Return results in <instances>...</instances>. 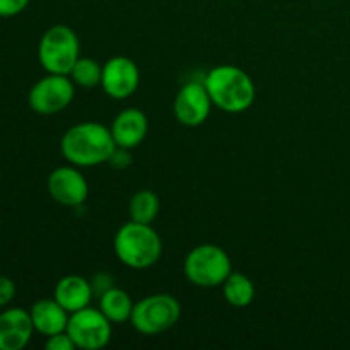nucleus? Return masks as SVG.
Instances as JSON below:
<instances>
[{
    "label": "nucleus",
    "instance_id": "1",
    "mask_svg": "<svg viewBox=\"0 0 350 350\" xmlns=\"http://www.w3.org/2000/svg\"><path fill=\"white\" fill-rule=\"evenodd\" d=\"M118 150L111 130L98 122H82L70 126L60 139V152L68 164L92 167L113 159Z\"/></svg>",
    "mask_w": 350,
    "mask_h": 350
},
{
    "label": "nucleus",
    "instance_id": "2",
    "mask_svg": "<svg viewBox=\"0 0 350 350\" xmlns=\"http://www.w3.org/2000/svg\"><path fill=\"white\" fill-rule=\"evenodd\" d=\"M212 103L221 111L243 113L252 108L256 98V88L248 72L236 65H217L204 79Z\"/></svg>",
    "mask_w": 350,
    "mask_h": 350
},
{
    "label": "nucleus",
    "instance_id": "3",
    "mask_svg": "<svg viewBox=\"0 0 350 350\" xmlns=\"http://www.w3.org/2000/svg\"><path fill=\"white\" fill-rule=\"evenodd\" d=\"M113 250L120 262L133 270L150 269L163 255V239L150 224L129 221L116 231Z\"/></svg>",
    "mask_w": 350,
    "mask_h": 350
},
{
    "label": "nucleus",
    "instance_id": "4",
    "mask_svg": "<svg viewBox=\"0 0 350 350\" xmlns=\"http://www.w3.org/2000/svg\"><path fill=\"white\" fill-rule=\"evenodd\" d=\"M81 58V41L75 31L65 24L48 27L38 43V60L46 74H70Z\"/></svg>",
    "mask_w": 350,
    "mask_h": 350
},
{
    "label": "nucleus",
    "instance_id": "5",
    "mask_svg": "<svg viewBox=\"0 0 350 350\" xmlns=\"http://www.w3.org/2000/svg\"><path fill=\"white\" fill-rule=\"evenodd\" d=\"M232 272L231 256L217 245H198L188 252L183 262V273L190 284L204 289L221 287Z\"/></svg>",
    "mask_w": 350,
    "mask_h": 350
},
{
    "label": "nucleus",
    "instance_id": "6",
    "mask_svg": "<svg viewBox=\"0 0 350 350\" xmlns=\"http://www.w3.org/2000/svg\"><path fill=\"white\" fill-rule=\"evenodd\" d=\"M181 318V304L166 293L150 294L133 304L130 323L139 334L154 337L171 330Z\"/></svg>",
    "mask_w": 350,
    "mask_h": 350
},
{
    "label": "nucleus",
    "instance_id": "7",
    "mask_svg": "<svg viewBox=\"0 0 350 350\" xmlns=\"http://www.w3.org/2000/svg\"><path fill=\"white\" fill-rule=\"evenodd\" d=\"M75 84L68 75L46 74L27 92V105L38 115H55L70 106Z\"/></svg>",
    "mask_w": 350,
    "mask_h": 350
},
{
    "label": "nucleus",
    "instance_id": "8",
    "mask_svg": "<svg viewBox=\"0 0 350 350\" xmlns=\"http://www.w3.org/2000/svg\"><path fill=\"white\" fill-rule=\"evenodd\" d=\"M67 332L75 347L82 350H99L109 344L113 335V323L103 311L88 306L70 314Z\"/></svg>",
    "mask_w": 350,
    "mask_h": 350
},
{
    "label": "nucleus",
    "instance_id": "9",
    "mask_svg": "<svg viewBox=\"0 0 350 350\" xmlns=\"http://www.w3.org/2000/svg\"><path fill=\"white\" fill-rule=\"evenodd\" d=\"M50 197L64 207H81L89 197V183L77 166H58L48 174Z\"/></svg>",
    "mask_w": 350,
    "mask_h": 350
},
{
    "label": "nucleus",
    "instance_id": "10",
    "mask_svg": "<svg viewBox=\"0 0 350 350\" xmlns=\"http://www.w3.org/2000/svg\"><path fill=\"white\" fill-rule=\"evenodd\" d=\"M212 106L214 103L204 82L191 81L178 91L173 103V113L181 125L193 129L200 126L208 118Z\"/></svg>",
    "mask_w": 350,
    "mask_h": 350
},
{
    "label": "nucleus",
    "instance_id": "11",
    "mask_svg": "<svg viewBox=\"0 0 350 350\" xmlns=\"http://www.w3.org/2000/svg\"><path fill=\"white\" fill-rule=\"evenodd\" d=\"M140 70L135 62L129 57H113L103 65L101 88L111 99H129L139 89Z\"/></svg>",
    "mask_w": 350,
    "mask_h": 350
},
{
    "label": "nucleus",
    "instance_id": "12",
    "mask_svg": "<svg viewBox=\"0 0 350 350\" xmlns=\"http://www.w3.org/2000/svg\"><path fill=\"white\" fill-rule=\"evenodd\" d=\"M109 130L118 149L132 150L146 140L149 133V120L142 109L125 108L115 116Z\"/></svg>",
    "mask_w": 350,
    "mask_h": 350
},
{
    "label": "nucleus",
    "instance_id": "13",
    "mask_svg": "<svg viewBox=\"0 0 350 350\" xmlns=\"http://www.w3.org/2000/svg\"><path fill=\"white\" fill-rule=\"evenodd\" d=\"M34 334L29 310L7 308L0 313V350H23Z\"/></svg>",
    "mask_w": 350,
    "mask_h": 350
},
{
    "label": "nucleus",
    "instance_id": "14",
    "mask_svg": "<svg viewBox=\"0 0 350 350\" xmlns=\"http://www.w3.org/2000/svg\"><path fill=\"white\" fill-rule=\"evenodd\" d=\"M31 321H33L34 332L43 337H51L55 334L67 330L70 313L58 303L55 297H43L34 301L29 308Z\"/></svg>",
    "mask_w": 350,
    "mask_h": 350
},
{
    "label": "nucleus",
    "instance_id": "15",
    "mask_svg": "<svg viewBox=\"0 0 350 350\" xmlns=\"http://www.w3.org/2000/svg\"><path fill=\"white\" fill-rule=\"evenodd\" d=\"M53 297L72 314L75 311L91 306V301L94 297V287L85 277L65 275L55 286Z\"/></svg>",
    "mask_w": 350,
    "mask_h": 350
},
{
    "label": "nucleus",
    "instance_id": "16",
    "mask_svg": "<svg viewBox=\"0 0 350 350\" xmlns=\"http://www.w3.org/2000/svg\"><path fill=\"white\" fill-rule=\"evenodd\" d=\"M133 301L126 291L118 287H108L99 294V310L113 325H123L130 321L133 311Z\"/></svg>",
    "mask_w": 350,
    "mask_h": 350
},
{
    "label": "nucleus",
    "instance_id": "17",
    "mask_svg": "<svg viewBox=\"0 0 350 350\" xmlns=\"http://www.w3.org/2000/svg\"><path fill=\"white\" fill-rule=\"evenodd\" d=\"M222 296L232 308H248L255 301L256 289L253 280L241 272H231L222 284Z\"/></svg>",
    "mask_w": 350,
    "mask_h": 350
},
{
    "label": "nucleus",
    "instance_id": "18",
    "mask_svg": "<svg viewBox=\"0 0 350 350\" xmlns=\"http://www.w3.org/2000/svg\"><path fill=\"white\" fill-rule=\"evenodd\" d=\"M161 211V202L154 191L139 190L129 204L130 221L142 222V224H152L157 219Z\"/></svg>",
    "mask_w": 350,
    "mask_h": 350
},
{
    "label": "nucleus",
    "instance_id": "19",
    "mask_svg": "<svg viewBox=\"0 0 350 350\" xmlns=\"http://www.w3.org/2000/svg\"><path fill=\"white\" fill-rule=\"evenodd\" d=\"M101 75H103V65H99L98 62L92 60V58L81 57L75 65L72 67L68 77L74 81L75 85L84 89L96 88V85H101Z\"/></svg>",
    "mask_w": 350,
    "mask_h": 350
},
{
    "label": "nucleus",
    "instance_id": "20",
    "mask_svg": "<svg viewBox=\"0 0 350 350\" xmlns=\"http://www.w3.org/2000/svg\"><path fill=\"white\" fill-rule=\"evenodd\" d=\"M44 347L46 350H75L74 340L70 338V335L67 332H60V334H55L51 337H46L44 342Z\"/></svg>",
    "mask_w": 350,
    "mask_h": 350
},
{
    "label": "nucleus",
    "instance_id": "21",
    "mask_svg": "<svg viewBox=\"0 0 350 350\" xmlns=\"http://www.w3.org/2000/svg\"><path fill=\"white\" fill-rule=\"evenodd\" d=\"M31 0H0V17H16L27 9Z\"/></svg>",
    "mask_w": 350,
    "mask_h": 350
},
{
    "label": "nucleus",
    "instance_id": "22",
    "mask_svg": "<svg viewBox=\"0 0 350 350\" xmlns=\"http://www.w3.org/2000/svg\"><path fill=\"white\" fill-rule=\"evenodd\" d=\"M17 293L16 282L10 277L0 275V308H7L14 301Z\"/></svg>",
    "mask_w": 350,
    "mask_h": 350
}]
</instances>
